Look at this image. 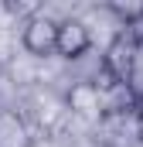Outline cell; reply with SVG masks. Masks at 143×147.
I'll return each instance as SVG.
<instances>
[{
	"label": "cell",
	"instance_id": "1",
	"mask_svg": "<svg viewBox=\"0 0 143 147\" xmlns=\"http://www.w3.org/2000/svg\"><path fill=\"white\" fill-rule=\"evenodd\" d=\"M136 62H140V58H136V45L126 34H116L109 41L106 55H102V75H106L102 86H123V82H130Z\"/></svg>",
	"mask_w": 143,
	"mask_h": 147
},
{
	"label": "cell",
	"instance_id": "2",
	"mask_svg": "<svg viewBox=\"0 0 143 147\" xmlns=\"http://www.w3.org/2000/svg\"><path fill=\"white\" fill-rule=\"evenodd\" d=\"M55 38H58V21H51L44 14H34L24 24V48L31 55H37V58H44V55L55 51Z\"/></svg>",
	"mask_w": 143,
	"mask_h": 147
},
{
	"label": "cell",
	"instance_id": "3",
	"mask_svg": "<svg viewBox=\"0 0 143 147\" xmlns=\"http://www.w3.org/2000/svg\"><path fill=\"white\" fill-rule=\"evenodd\" d=\"M92 45V34L82 21H61L58 24V38H55V51L61 58H82Z\"/></svg>",
	"mask_w": 143,
	"mask_h": 147
},
{
	"label": "cell",
	"instance_id": "4",
	"mask_svg": "<svg viewBox=\"0 0 143 147\" xmlns=\"http://www.w3.org/2000/svg\"><path fill=\"white\" fill-rule=\"evenodd\" d=\"M68 103H72V110L82 113V116H96V113H102V89L96 82H78L68 92Z\"/></svg>",
	"mask_w": 143,
	"mask_h": 147
},
{
	"label": "cell",
	"instance_id": "5",
	"mask_svg": "<svg viewBox=\"0 0 143 147\" xmlns=\"http://www.w3.org/2000/svg\"><path fill=\"white\" fill-rule=\"evenodd\" d=\"M123 34L130 38L136 48L143 45V7L136 10V14H133V17H126V31H123Z\"/></svg>",
	"mask_w": 143,
	"mask_h": 147
},
{
	"label": "cell",
	"instance_id": "6",
	"mask_svg": "<svg viewBox=\"0 0 143 147\" xmlns=\"http://www.w3.org/2000/svg\"><path fill=\"white\" fill-rule=\"evenodd\" d=\"M130 89H133V96L136 99H143V65L136 62V69H133V75H130V82H126Z\"/></svg>",
	"mask_w": 143,
	"mask_h": 147
},
{
	"label": "cell",
	"instance_id": "7",
	"mask_svg": "<svg viewBox=\"0 0 143 147\" xmlns=\"http://www.w3.org/2000/svg\"><path fill=\"white\" fill-rule=\"evenodd\" d=\"M133 113H136V127H140V134H143V99H136V110Z\"/></svg>",
	"mask_w": 143,
	"mask_h": 147
}]
</instances>
